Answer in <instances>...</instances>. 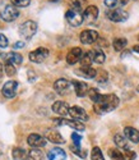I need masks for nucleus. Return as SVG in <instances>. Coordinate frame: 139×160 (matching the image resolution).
<instances>
[{
	"label": "nucleus",
	"mask_w": 139,
	"mask_h": 160,
	"mask_svg": "<svg viewBox=\"0 0 139 160\" xmlns=\"http://www.w3.org/2000/svg\"><path fill=\"white\" fill-rule=\"evenodd\" d=\"M119 106V98L114 94L102 95L98 102L94 104V112L97 114H106L108 112H113Z\"/></svg>",
	"instance_id": "nucleus-1"
},
{
	"label": "nucleus",
	"mask_w": 139,
	"mask_h": 160,
	"mask_svg": "<svg viewBox=\"0 0 139 160\" xmlns=\"http://www.w3.org/2000/svg\"><path fill=\"white\" fill-rule=\"evenodd\" d=\"M19 32L21 35L27 38V40H30L31 37H33L37 32V23L33 22V21H26L24 23L21 24V28H19Z\"/></svg>",
	"instance_id": "nucleus-2"
},
{
	"label": "nucleus",
	"mask_w": 139,
	"mask_h": 160,
	"mask_svg": "<svg viewBox=\"0 0 139 160\" xmlns=\"http://www.w3.org/2000/svg\"><path fill=\"white\" fill-rule=\"evenodd\" d=\"M0 17L5 22H13L19 17V10L14 5H5V8L0 13Z\"/></svg>",
	"instance_id": "nucleus-3"
},
{
	"label": "nucleus",
	"mask_w": 139,
	"mask_h": 160,
	"mask_svg": "<svg viewBox=\"0 0 139 160\" xmlns=\"http://www.w3.org/2000/svg\"><path fill=\"white\" fill-rule=\"evenodd\" d=\"M98 32L94 30H84L79 35V40L83 45H92L96 41H98Z\"/></svg>",
	"instance_id": "nucleus-4"
},
{
	"label": "nucleus",
	"mask_w": 139,
	"mask_h": 160,
	"mask_svg": "<svg viewBox=\"0 0 139 160\" xmlns=\"http://www.w3.org/2000/svg\"><path fill=\"white\" fill-rule=\"evenodd\" d=\"M65 18H66L68 23L70 26H73V27H79V26L83 23V21H84L83 13H79V12H75V10H72V9H69L65 13Z\"/></svg>",
	"instance_id": "nucleus-5"
},
{
	"label": "nucleus",
	"mask_w": 139,
	"mask_h": 160,
	"mask_svg": "<svg viewBox=\"0 0 139 160\" xmlns=\"http://www.w3.org/2000/svg\"><path fill=\"white\" fill-rule=\"evenodd\" d=\"M72 86H73V82L68 81V79H65V78H59L58 81H55V83H54V90L56 91L59 95L64 96V95L70 92Z\"/></svg>",
	"instance_id": "nucleus-6"
},
{
	"label": "nucleus",
	"mask_w": 139,
	"mask_h": 160,
	"mask_svg": "<svg viewBox=\"0 0 139 160\" xmlns=\"http://www.w3.org/2000/svg\"><path fill=\"white\" fill-rule=\"evenodd\" d=\"M106 17L111 21V22H124L128 19V13L120 9V8H116V9H108L106 12Z\"/></svg>",
	"instance_id": "nucleus-7"
},
{
	"label": "nucleus",
	"mask_w": 139,
	"mask_h": 160,
	"mask_svg": "<svg viewBox=\"0 0 139 160\" xmlns=\"http://www.w3.org/2000/svg\"><path fill=\"white\" fill-rule=\"evenodd\" d=\"M49 54L50 52H49V50L46 48H38V49H36V50L30 52L28 58L33 63H42L49 58Z\"/></svg>",
	"instance_id": "nucleus-8"
},
{
	"label": "nucleus",
	"mask_w": 139,
	"mask_h": 160,
	"mask_svg": "<svg viewBox=\"0 0 139 160\" xmlns=\"http://www.w3.org/2000/svg\"><path fill=\"white\" fill-rule=\"evenodd\" d=\"M69 115H70L73 119H75V121H79V122H87L89 119L87 112L78 105H74L69 109Z\"/></svg>",
	"instance_id": "nucleus-9"
},
{
	"label": "nucleus",
	"mask_w": 139,
	"mask_h": 160,
	"mask_svg": "<svg viewBox=\"0 0 139 160\" xmlns=\"http://www.w3.org/2000/svg\"><path fill=\"white\" fill-rule=\"evenodd\" d=\"M17 91H18V82L13 81V79L5 82L3 86V95L7 99H13L17 95Z\"/></svg>",
	"instance_id": "nucleus-10"
},
{
	"label": "nucleus",
	"mask_w": 139,
	"mask_h": 160,
	"mask_svg": "<svg viewBox=\"0 0 139 160\" xmlns=\"http://www.w3.org/2000/svg\"><path fill=\"white\" fill-rule=\"evenodd\" d=\"M27 142H28L31 148L38 149V148H44L46 145V138L37 135V133H32V135H30L28 138H27Z\"/></svg>",
	"instance_id": "nucleus-11"
},
{
	"label": "nucleus",
	"mask_w": 139,
	"mask_h": 160,
	"mask_svg": "<svg viewBox=\"0 0 139 160\" xmlns=\"http://www.w3.org/2000/svg\"><path fill=\"white\" fill-rule=\"evenodd\" d=\"M82 55H83V51L80 48H73L66 55V63L70 64V65H74L75 63L80 62Z\"/></svg>",
	"instance_id": "nucleus-12"
},
{
	"label": "nucleus",
	"mask_w": 139,
	"mask_h": 160,
	"mask_svg": "<svg viewBox=\"0 0 139 160\" xmlns=\"http://www.w3.org/2000/svg\"><path fill=\"white\" fill-rule=\"evenodd\" d=\"M45 138L49 140L50 142L55 143V145H60V143H64L65 142L64 137L60 135V132L56 131V129H47L46 131V135H45Z\"/></svg>",
	"instance_id": "nucleus-13"
},
{
	"label": "nucleus",
	"mask_w": 139,
	"mask_h": 160,
	"mask_svg": "<svg viewBox=\"0 0 139 160\" xmlns=\"http://www.w3.org/2000/svg\"><path fill=\"white\" fill-rule=\"evenodd\" d=\"M89 52V55H91V59L93 63H97V64H102L105 63L106 60V55H105V52L101 48H93Z\"/></svg>",
	"instance_id": "nucleus-14"
},
{
	"label": "nucleus",
	"mask_w": 139,
	"mask_h": 160,
	"mask_svg": "<svg viewBox=\"0 0 139 160\" xmlns=\"http://www.w3.org/2000/svg\"><path fill=\"white\" fill-rule=\"evenodd\" d=\"M69 105H68V102H65V101H55L54 104H52V112L54 113H56L58 115H61V117H64V115H66V114H69Z\"/></svg>",
	"instance_id": "nucleus-15"
},
{
	"label": "nucleus",
	"mask_w": 139,
	"mask_h": 160,
	"mask_svg": "<svg viewBox=\"0 0 139 160\" xmlns=\"http://www.w3.org/2000/svg\"><path fill=\"white\" fill-rule=\"evenodd\" d=\"M73 87H74V91L78 98H83L88 94L89 91V87L86 82H82V81H73Z\"/></svg>",
	"instance_id": "nucleus-16"
},
{
	"label": "nucleus",
	"mask_w": 139,
	"mask_h": 160,
	"mask_svg": "<svg viewBox=\"0 0 139 160\" xmlns=\"http://www.w3.org/2000/svg\"><path fill=\"white\" fill-rule=\"evenodd\" d=\"M49 160H68L66 152L60 148H54L47 152Z\"/></svg>",
	"instance_id": "nucleus-17"
},
{
	"label": "nucleus",
	"mask_w": 139,
	"mask_h": 160,
	"mask_svg": "<svg viewBox=\"0 0 139 160\" xmlns=\"http://www.w3.org/2000/svg\"><path fill=\"white\" fill-rule=\"evenodd\" d=\"M124 136L134 143H139V131L135 129L134 127H125L124 128Z\"/></svg>",
	"instance_id": "nucleus-18"
},
{
	"label": "nucleus",
	"mask_w": 139,
	"mask_h": 160,
	"mask_svg": "<svg viewBox=\"0 0 139 160\" xmlns=\"http://www.w3.org/2000/svg\"><path fill=\"white\" fill-rule=\"evenodd\" d=\"M4 60H5V63L14 64L17 67V65L22 64L23 58L21 54H18V52H8V54H4Z\"/></svg>",
	"instance_id": "nucleus-19"
},
{
	"label": "nucleus",
	"mask_w": 139,
	"mask_h": 160,
	"mask_svg": "<svg viewBox=\"0 0 139 160\" xmlns=\"http://www.w3.org/2000/svg\"><path fill=\"white\" fill-rule=\"evenodd\" d=\"M83 16H84V19L87 21H96L97 17H98V8L96 5H88L84 13H83Z\"/></svg>",
	"instance_id": "nucleus-20"
},
{
	"label": "nucleus",
	"mask_w": 139,
	"mask_h": 160,
	"mask_svg": "<svg viewBox=\"0 0 139 160\" xmlns=\"http://www.w3.org/2000/svg\"><path fill=\"white\" fill-rule=\"evenodd\" d=\"M87 7V0H72L70 2V9L79 13H84Z\"/></svg>",
	"instance_id": "nucleus-21"
},
{
	"label": "nucleus",
	"mask_w": 139,
	"mask_h": 160,
	"mask_svg": "<svg viewBox=\"0 0 139 160\" xmlns=\"http://www.w3.org/2000/svg\"><path fill=\"white\" fill-rule=\"evenodd\" d=\"M64 124L65 126H69L70 128L75 129V131H79V132H83L86 129L84 124L83 122H79V121H75V119H64Z\"/></svg>",
	"instance_id": "nucleus-22"
},
{
	"label": "nucleus",
	"mask_w": 139,
	"mask_h": 160,
	"mask_svg": "<svg viewBox=\"0 0 139 160\" xmlns=\"http://www.w3.org/2000/svg\"><path fill=\"white\" fill-rule=\"evenodd\" d=\"M12 156L14 160H27V158H28V151H26L22 148H16L12 151Z\"/></svg>",
	"instance_id": "nucleus-23"
},
{
	"label": "nucleus",
	"mask_w": 139,
	"mask_h": 160,
	"mask_svg": "<svg viewBox=\"0 0 139 160\" xmlns=\"http://www.w3.org/2000/svg\"><path fill=\"white\" fill-rule=\"evenodd\" d=\"M127 45H128V40L124 38V37H117V38L114 40V42H113V46H114L115 51L124 50L125 48H127Z\"/></svg>",
	"instance_id": "nucleus-24"
},
{
	"label": "nucleus",
	"mask_w": 139,
	"mask_h": 160,
	"mask_svg": "<svg viewBox=\"0 0 139 160\" xmlns=\"http://www.w3.org/2000/svg\"><path fill=\"white\" fill-rule=\"evenodd\" d=\"M80 73L84 77H87V78L93 79V78H96L97 71L94 68H92L91 65H86V67H80Z\"/></svg>",
	"instance_id": "nucleus-25"
},
{
	"label": "nucleus",
	"mask_w": 139,
	"mask_h": 160,
	"mask_svg": "<svg viewBox=\"0 0 139 160\" xmlns=\"http://www.w3.org/2000/svg\"><path fill=\"white\" fill-rule=\"evenodd\" d=\"M27 160H44V154L41 150L32 148L28 151V158H27Z\"/></svg>",
	"instance_id": "nucleus-26"
},
{
	"label": "nucleus",
	"mask_w": 139,
	"mask_h": 160,
	"mask_svg": "<svg viewBox=\"0 0 139 160\" xmlns=\"http://www.w3.org/2000/svg\"><path fill=\"white\" fill-rule=\"evenodd\" d=\"M114 142L116 143L117 148H120V149H128V141H127V137H125V136L115 135Z\"/></svg>",
	"instance_id": "nucleus-27"
},
{
	"label": "nucleus",
	"mask_w": 139,
	"mask_h": 160,
	"mask_svg": "<svg viewBox=\"0 0 139 160\" xmlns=\"http://www.w3.org/2000/svg\"><path fill=\"white\" fill-rule=\"evenodd\" d=\"M88 96H89V99H91L94 104H96V102H98L100 99L102 98V95H101L96 88H89V91H88Z\"/></svg>",
	"instance_id": "nucleus-28"
},
{
	"label": "nucleus",
	"mask_w": 139,
	"mask_h": 160,
	"mask_svg": "<svg viewBox=\"0 0 139 160\" xmlns=\"http://www.w3.org/2000/svg\"><path fill=\"white\" fill-rule=\"evenodd\" d=\"M91 159H92V160H105L103 154H102V151L100 150V148H97V146H96V148L92 149Z\"/></svg>",
	"instance_id": "nucleus-29"
},
{
	"label": "nucleus",
	"mask_w": 139,
	"mask_h": 160,
	"mask_svg": "<svg viewBox=\"0 0 139 160\" xmlns=\"http://www.w3.org/2000/svg\"><path fill=\"white\" fill-rule=\"evenodd\" d=\"M108 155H110L111 160H124V155H122V152H120V151L116 150V149H110Z\"/></svg>",
	"instance_id": "nucleus-30"
},
{
	"label": "nucleus",
	"mask_w": 139,
	"mask_h": 160,
	"mask_svg": "<svg viewBox=\"0 0 139 160\" xmlns=\"http://www.w3.org/2000/svg\"><path fill=\"white\" fill-rule=\"evenodd\" d=\"M72 151H73L75 155H78L79 158H82V159H86V158H87V151H86V150H83L80 146H75V145H73V146H72Z\"/></svg>",
	"instance_id": "nucleus-31"
},
{
	"label": "nucleus",
	"mask_w": 139,
	"mask_h": 160,
	"mask_svg": "<svg viewBox=\"0 0 139 160\" xmlns=\"http://www.w3.org/2000/svg\"><path fill=\"white\" fill-rule=\"evenodd\" d=\"M4 71H5L7 76H9V77L14 76V74L17 73V68H16V65H14V64H10V63H5Z\"/></svg>",
	"instance_id": "nucleus-32"
},
{
	"label": "nucleus",
	"mask_w": 139,
	"mask_h": 160,
	"mask_svg": "<svg viewBox=\"0 0 139 160\" xmlns=\"http://www.w3.org/2000/svg\"><path fill=\"white\" fill-rule=\"evenodd\" d=\"M10 2H12V5H14L17 8H26L30 5L31 0H10Z\"/></svg>",
	"instance_id": "nucleus-33"
},
{
	"label": "nucleus",
	"mask_w": 139,
	"mask_h": 160,
	"mask_svg": "<svg viewBox=\"0 0 139 160\" xmlns=\"http://www.w3.org/2000/svg\"><path fill=\"white\" fill-rule=\"evenodd\" d=\"M93 62L91 59V55H89V52H84V54L82 55V59H80V64L82 67H86V65H91Z\"/></svg>",
	"instance_id": "nucleus-34"
},
{
	"label": "nucleus",
	"mask_w": 139,
	"mask_h": 160,
	"mask_svg": "<svg viewBox=\"0 0 139 160\" xmlns=\"http://www.w3.org/2000/svg\"><path fill=\"white\" fill-rule=\"evenodd\" d=\"M107 72L106 71H97V74H96V79L98 82H106L107 81Z\"/></svg>",
	"instance_id": "nucleus-35"
},
{
	"label": "nucleus",
	"mask_w": 139,
	"mask_h": 160,
	"mask_svg": "<svg viewBox=\"0 0 139 160\" xmlns=\"http://www.w3.org/2000/svg\"><path fill=\"white\" fill-rule=\"evenodd\" d=\"M122 155H124V160H134L137 158V154L133 150H129V149H125Z\"/></svg>",
	"instance_id": "nucleus-36"
},
{
	"label": "nucleus",
	"mask_w": 139,
	"mask_h": 160,
	"mask_svg": "<svg viewBox=\"0 0 139 160\" xmlns=\"http://www.w3.org/2000/svg\"><path fill=\"white\" fill-rule=\"evenodd\" d=\"M105 5L108 8V9H116L119 8V2L117 0H105Z\"/></svg>",
	"instance_id": "nucleus-37"
},
{
	"label": "nucleus",
	"mask_w": 139,
	"mask_h": 160,
	"mask_svg": "<svg viewBox=\"0 0 139 160\" xmlns=\"http://www.w3.org/2000/svg\"><path fill=\"white\" fill-rule=\"evenodd\" d=\"M72 140H73V143L75 146H80V141H82V137L78 135V133H72Z\"/></svg>",
	"instance_id": "nucleus-38"
},
{
	"label": "nucleus",
	"mask_w": 139,
	"mask_h": 160,
	"mask_svg": "<svg viewBox=\"0 0 139 160\" xmlns=\"http://www.w3.org/2000/svg\"><path fill=\"white\" fill-rule=\"evenodd\" d=\"M8 46V38L5 37V35L0 33V48H7Z\"/></svg>",
	"instance_id": "nucleus-39"
},
{
	"label": "nucleus",
	"mask_w": 139,
	"mask_h": 160,
	"mask_svg": "<svg viewBox=\"0 0 139 160\" xmlns=\"http://www.w3.org/2000/svg\"><path fill=\"white\" fill-rule=\"evenodd\" d=\"M23 46H24V42H22V41H18L14 44V49H22Z\"/></svg>",
	"instance_id": "nucleus-40"
},
{
	"label": "nucleus",
	"mask_w": 139,
	"mask_h": 160,
	"mask_svg": "<svg viewBox=\"0 0 139 160\" xmlns=\"http://www.w3.org/2000/svg\"><path fill=\"white\" fill-rule=\"evenodd\" d=\"M119 2V5H127L129 0H117Z\"/></svg>",
	"instance_id": "nucleus-41"
},
{
	"label": "nucleus",
	"mask_w": 139,
	"mask_h": 160,
	"mask_svg": "<svg viewBox=\"0 0 139 160\" xmlns=\"http://www.w3.org/2000/svg\"><path fill=\"white\" fill-rule=\"evenodd\" d=\"M133 51L134 52H138V54H139V45H134L133 46Z\"/></svg>",
	"instance_id": "nucleus-42"
},
{
	"label": "nucleus",
	"mask_w": 139,
	"mask_h": 160,
	"mask_svg": "<svg viewBox=\"0 0 139 160\" xmlns=\"http://www.w3.org/2000/svg\"><path fill=\"white\" fill-rule=\"evenodd\" d=\"M3 71H4V67H3V64L0 63V78L3 77Z\"/></svg>",
	"instance_id": "nucleus-43"
},
{
	"label": "nucleus",
	"mask_w": 139,
	"mask_h": 160,
	"mask_svg": "<svg viewBox=\"0 0 139 160\" xmlns=\"http://www.w3.org/2000/svg\"><path fill=\"white\" fill-rule=\"evenodd\" d=\"M137 91H138V92H139V86H138V87H137Z\"/></svg>",
	"instance_id": "nucleus-44"
},
{
	"label": "nucleus",
	"mask_w": 139,
	"mask_h": 160,
	"mask_svg": "<svg viewBox=\"0 0 139 160\" xmlns=\"http://www.w3.org/2000/svg\"><path fill=\"white\" fill-rule=\"evenodd\" d=\"M134 2H139V0H134Z\"/></svg>",
	"instance_id": "nucleus-45"
},
{
	"label": "nucleus",
	"mask_w": 139,
	"mask_h": 160,
	"mask_svg": "<svg viewBox=\"0 0 139 160\" xmlns=\"http://www.w3.org/2000/svg\"><path fill=\"white\" fill-rule=\"evenodd\" d=\"M138 40H139V36H138Z\"/></svg>",
	"instance_id": "nucleus-46"
}]
</instances>
